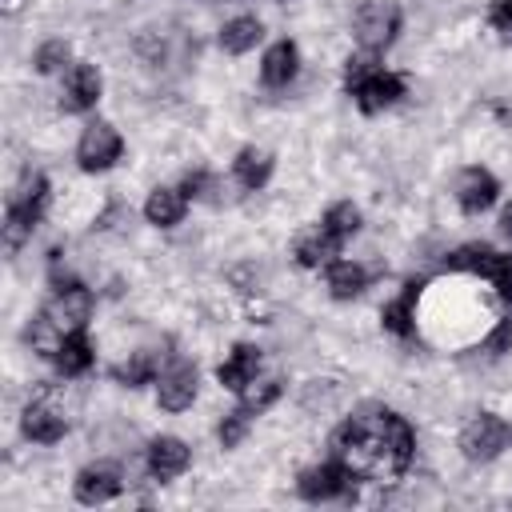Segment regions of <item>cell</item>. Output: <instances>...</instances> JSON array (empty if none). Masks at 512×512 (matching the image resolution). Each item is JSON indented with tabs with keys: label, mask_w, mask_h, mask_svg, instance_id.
I'll use <instances>...</instances> for the list:
<instances>
[{
	"label": "cell",
	"mask_w": 512,
	"mask_h": 512,
	"mask_svg": "<svg viewBox=\"0 0 512 512\" xmlns=\"http://www.w3.org/2000/svg\"><path fill=\"white\" fill-rule=\"evenodd\" d=\"M416 436L404 416L388 408H364L332 432V460L368 480H396L412 464Z\"/></svg>",
	"instance_id": "6da1fadb"
},
{
	"label": "cell",
	"mask_w": 512,
	"mask_h": 512,
	"mask_svg": "<svg viewBox=\"0 0 512 512\" xmlns=\"http://www.w3.org/2000/svg\"><path fill=\"white\" fill-rule=\"evenodd\" d=\"M496 176L488 168H464L456 176V200L464 212H484L492 200H496Z\"/></svg>",
	"instance_id": "9c48e42d"
},
{
	"label": "cell",
	"mask_w": 512,
	"mask_h": 512,
	"mask_svg": "<svg viewBox=\"0 0 512 512\" xmlns=\"http://www.w3.org/2000/svg\"><path fill=\"white\" fill-rule=\"evenodd\" d=\"M148 468L156 480H172L188 468V444L180 436H156L148 444Z\"/></svg>",
	"instance_id": "4fadbf2b"
},
{
	"label": "cell",
	"mask_w": 512,
	"mask_h": 512,
	"mask_svg": "<svg viewBox=\"0 0 512 512\" xmlns=\"http://www.w3.org/2000/svg\"><path fill=\"white\" fill-rule=\"evenodd\" d=\"M352 480L356 472H348L340 460H328V464H312L300 472L296 488L304 500H336V496H348L352 492Z\"/></svg>",
	"instance_id": "5b68a950"
},
{
	"label": "cell",
	"mask_w": 512,
	"mask_h": 512,
	"mask_svg": "<svg viewBox=\"0 0 512 512\" xmlns=\"http://www.w3.org/2000/svg\"><path fill=\"white\" fill-rule=\"evenodd\" d=\"M20 428H24V436L36 440V444H52V440L64 436L68 424H64V416H60L56 408H48V404H28Z\"/></svg>",
	"instance_id": "2e32d148"
},
{
	"label": "cell",
	"mask_w": 512,
	"mask_h": 512,
	"mask_svg": "<svg viewBox=\"0 0 512 512\" xmlns=\"http://www.w3.org/2000/svg\"><path fill=\"white\" fill-rule=\"evenodd\" d=\"M500 232L512 236V204H504V212H500Z\"/></svg>",
	"instance_id": "d6a6232c"
},
{
	"label": "cell",
	"mask_w": 512,
	"mask_h": 512,
	"mask_svg": "<svg viewBox=\"0 0 512 512\" xmlns=\"http://www.w3.org/2000/svg\"><path fill=\"white\" fill-rule=\"evenodd\" d=\"M44 312H48L64 332H76V328H84L88 316H92V292H88L84 284H68V288L56 292V300H52Z\"/></svg>",
	"instance_id": "52a82bcc"
},
{
	"label": "cell",
	"mask_w": 512,
	"mask_h": 512,
	"mask_svg": "<svg viewBox=\"0 0 512 512\" xmlns=\"http://www.w3.org/2000/svg\"><path fill=\"white\" fill-rule=\"evenodd\" d=\"M488 20H492V28H496L504 40H512V0H492Z\"/></svg>",
	"instance_id": "1f68e13d"
},
{
	"label": "cell",
	"mask_w": 512,
	"mask_h": 512,
	"mask_svg": "<svg viewBox=\"0 0 512 512\" xmlns=\"http://www.w3.org/2000/svg\"><path fill=\"white\" fill-rule=\"evenodd\" d=\"M156 396H160V408L168 412H184L192 400H196V368L192 364H176L160 376L156 384Z\"/></svg>",
	"instance_id": "30bf717a"
},
{
	"label": "cell",
	"mask_w": 512,
	"mask_h": 512,
	"mask_svg": "<svg viewBox=\"0 0 512 512\" xmlns=\"http://www.w3.org/2000/svg\"><path fill=\"white\" fill-rule=\"evenodd\" d=\"M232 168H236V180L244 188H264V180L272 176V156L264 148H240Z\"/></svg>",
	"instance_id": "44dd1931"
},
{
	"label": "cell",
	"mask_w": 512,
	"mask_h": 512,
	"mask_svg": "<svg viewBox=\"0 0 512 512\" xmlns=\"http://www.w3.org/2000/svg\"><path fill=\"white\" fill-rule=\"evenodd\" d=\"M336 252H340V236H336L328 224H316V228H308V232L296 240V260H300L304 268L332 264Z\"/></svg>",
	"instance_id": "5bb4252c"
},
{
	"label": "cell",
	"mask_w": 512,
	"mask_h": 512,
	"mask_svg": "<svg viewBox=\"0 0 512 512\" xmlns=\"http://www.w3.org/2000/svg\"><path fill=\"white\" fill-rule=\"evenodd\" d=\"M72 488H76V500L80 504H104V500H112L124 488V480H120V472L112 464H92V468H84L76 476Z\"/></svg>",
	"instance_id": "8fae6325"
},
{
	"label": "cell",
	"mask_w": 512,
	"mask_h": 512,
	"mask_svg": "<svg viewBox=\"0 0 512 512\" xmlns=\"http://www.w3.org/2000/svg\"><path fill=\"white\" fill-rule=\"evenodd\" d=\"M408 308H412V292H404L400 300H392V304L384 308V328L396 332V336H404V332H408V320H412Z\"/></svg>",
	"instance_id": "f1b7e54d"
},
{
	"label": "cell",
	"mask_w": 512,
	"mask_h": 512,
	"mask_svg": "<svg viewBox=\"0 0 512 512\" xmlns=\"http://www.w3.org/2000/svg\"><path fill=\"white\" fill-rule=\"evenodd\" d=\"M96 100H100V72L92 64H72V72L64 80V96H60L64 112H84Z\"/></svg>",
	"instance_id": "7c38bea8"
},
{
	"label": "cell",
	"mask_w": 512,
	"mask_h": 512,
	"mask_svg": "<svg viewBox=\"0 0 512 512\" xmlns=\"http://www.w3.org/2000/svg\"><path fill=\"white\" fill-rule=\"evenodd\" d=\"M512 444V424H504L496 412H480L460 428V452L468 460H492Z\"/></svg>",
	"instance_id": "7a4b0ae2"
},
{
	"label": "cell",
	"mask_w": 512,
	"mask_h": 512,
	"mask_svg": "<svg viewBox=\"0 0 512 512\" xmlns=\"http://www.w3.org/2000/svg\"><path fill=\"white\" fill-rule=\"evenodd\" d=\"M256 368H260V352H256V348H248V344H236V348H232V356L216 368V376H220V384H224V388L240 392L248 380H256Z\"/></svg>",
	"instance_id": "e0dca14e"
},
{
	"label": "cell",
	"mask_w": 512,
	"mask_h": 512,
	"mask_svg": "<svg viewBox=\"0 0 512 512\" xmlns=\"http://www.w3.org/2000/svg\"><path fill=\"white\" fill-rule=\"evenodd\" d=\"M116 156H120V132L112 124H104V120L88 124L84 136H80V144H76L80 168L84 172H104V168L116 164Z\"/></svg>",
	"instance_id": "8992f818"
},
{
	"label": "cell",
	"mask_w": 512,
	"mask_h": 512,
	"mask_svg": "<svg viewBox=\"0 0 512 512\" xmlns=\"http://www.w3.org/2000/svg\"><path fill=\"white\" fill-rule=\"evenodd\" d=\"M448 264H452V268H464V272L488 276V280L500 288V296L512 300V256H500V252H492V248H484V244H464V248H456V252L448 256Z\"/></svg>",
	"instance_id": "3957f363"
},
{
	"label": "cell",
	"mask_w": 512,
	"mask_h": 512,
	"mask_svg": "<svg viewBox=\"0 0 512 512\" xmlns=\"http://www.w3.org/2000/svg\"><path fill=\"white\" fill-rule=\"evenodd\" d=\"M240 396H244L240 408H248V412H264V408L280 396V380H248V384L240 388Z\"/></svg>",
	"instance_id": "484cf974"
},
{
	"label": "cell",
	"mask_w": 512,
	"mask_h": 512,
	"mask_svg": "<svg viewBox=\"0 0 512 512\" xmlns=\"http://www.w3.org/2000/svg\"><path fill=\"white\" fill-rule=\"evenodd\" d=\"M264 36V28H260V20L256 16H236V20H228L224 24V32H220V48L224 52H232V56H240V52H248V48H256V40Z\"/></svg>",
	"instance_id": "ffe728a7"
},
{
	"label": "cell",
	"mask_w": 512,
	"mask_h": 512,
	"mask_svg": "<svg viewBox=\"0 0 512 512\" xmlns=\"http://www.w3.org/2000/svg\"><path fill=\"white\" fill-rule=\"evenodd\" d=\"M296 44L292 40H276L268 52H264V60H260V80L268 84V88H280V84H288L292 76H296Z\"/></svg>",
	"instance_id": "9a60e30c"
},
{
	"label": "cell",
	"mask_w": 512,
	"mask_h": 512,
	"mask_svg": "<svg viewBox=\"0 0 512 512\" xmlns=\"http://www.w3.org/2000/svg\"><path fill=\"white\" fill-rule=\"evenodd\" d=\"M396 28H400V12H396V4H380V0H372V4H364V8L356 12V40H360L364 52H380V48H388L392 36H396Z\"/></svg>",
	"instance_id": "277c9868"
},
{
	"label": "cell",
	"mask_w": 512,
	"mask_h": 512,
	"mask_svg": "<svg viewBox=\"0 0 512 512\" xmlns=\"http://www.w3.org/2000/svg\"><path fill=\"white\" fill-rule=\"evenodd\" d=\"M64 60H68V44H64V40H48V44L36 52V68H40V72H60Z\"/></svg>",
	"instance_id": "4dcf8cb0"
},
{
	"label": "cell",
	"mask_w": 512,
	"mask_h": 512,
	"mask_svg": "<svg viewBox=\"0 0 512 512\" xmlns=\"http://www.w3.org/2000/svg\"><path fill=\"white\" fill-rule=\"evenodd\" d=\"M152 372H156V356H152V352H136L132 360H124V364L112 368V376H116L120 384H144Z\"/></svg>",
	"instance_id": "d4e9b609"
},
{
	"label": "cell",
	"mask_w": 512,
	"mask_h": 512,
	"mask_svg": "<svg viewBox=\"0 0 512 512\" xmlns=\"http://www.w3.org/2000/svg\"><path fill=\"white\" fill-rule=\"evenodd\" d=\"M248 420H252V412H248V408L228 412V416H224V424H220V444H224V448H236V444L248 436Z\"/></svg>",
	"instance_id": "83f0119b"
},
{
	"label": "cell",
	"mask_w": 512,
	"mask_h": 512,
	"mask_svg": "<svg viewBox=\"0 0 512 512\" xmlns=\"http://www.w3.org/2000/svg\"><path fill=\"white\" fill-rule=\"evenodd\" d=\"M44 192H48V184H44V176L40 172H24L20 176V184L12 188V196H8V204H16V208H44Z\"/></svg>",
	"instance_id": "cb8c5ba5"
},
{
	"label": "cell",
	"mask_w": 512,
	"mask_h": 512,
	"mask_svg": "<svg viewBox=\"0 0 512 512\" xmlns=\"http://www.w3.org/2000/svg\"><path fill=\"white\" fill-rule=\"evenodd\" d=\"M376 68H380V64H376V56H372V52L352 56V60H348V68H344V84H348V92H352V88H360Z\"/></svg>",
	"instance_id": "f546056e"
},
{
	"label": "cell",
	"mask_w": 512,
	"mask_h": 512,
	"mask_svg": "<svg viewBox=\"0 0 512 512\" xmlns=\"http://www.w3.org/2000/svg\"><path fill=\"white\" fill-rule=\"evenodd\" d=\"M184 196H188V192H180V188H156V192L148 196V204H144L148 224H160V228L180 224V216H184Z\"/></svg>",
	"instance_id": "d6986e66"
},
{
	"label": "cell",
	"mask_w": 512,
	"mask_h": 512,
	"mask_svg": "<svg viewBox=\"0 0 512 512\" xmlns=\"http://www.w3.org/2000/svg\"><path fill=\"white\" fill-rule=\"evenodd\" d=\"M52 360H56V368H60L64 376H80V372H88V364H92V344H88L84 328L64 332L60 348L52 352Z\"/></svg>",
	"instance_id": "ac0fdd59"
},
{
	"label": "cell",
	"mask_w": 512,
	"mask_h": 512,
	"mask_svg": "<svg viewBox=\"0 0 512 512\" xmlns=\"http://www.w3.org/2000/svg\"><path fill=\"white\" fill-rule=\"evenodd\" d=\"M352 96H356V104H360L364 112H380V108H388V104H396V100L404 96V80H400L396 72L376 68L360 88H352Z\"/></svg>",
	"instance_id": "ba28073f"
},
{
	"label": "cell",
	"mask_w": 512,
	"mask_h": 512,
	"mask_svg": "<svg viewBox=\"0 0 512 512\" xmlns=\"http://www.w3.org/2000/svg\"><path fill=\"white\" fill-rule=\"evenodd\" d=\"M36 220H40L36 208H16V204H8V216H4V244H8V248H20V244L32 236Z\"/></svg>",
	"instance_id": "603a6c76"
},
{
	"label": "cell",
	"mask_w": 512,
	"mask_h": 512,
	"mask_svg": "<svg viewBox=\"0 0 512 512\" xmlns=\"http://www.w3.org/2000/svg\"><path fill=\"white\" fill-rule=\"evenodd\" d=\"M324 224L344 240V236H352L356 228H360V212H356V204H348V200H340V204H332L328 212H324Z\"/></svg>",
	"instance_id": "4316f807"
},
{
	"label": "cell",
	"mask_w": 512,
	"mask_h": 512,
	"mask_svg": "<svg viewBox=\"0 0 512 512\" xmlns=\"http://www.w3.org/2000/svg\"><path fill=\"white\" fill-rule=\"evenodd\" d=\"M328 288H332L336 300L360 296V288H364V268L352 264V260H332V264H328Z\"/></svg>",
	"instance_id": "7402d4cb"
}]
</instances>
